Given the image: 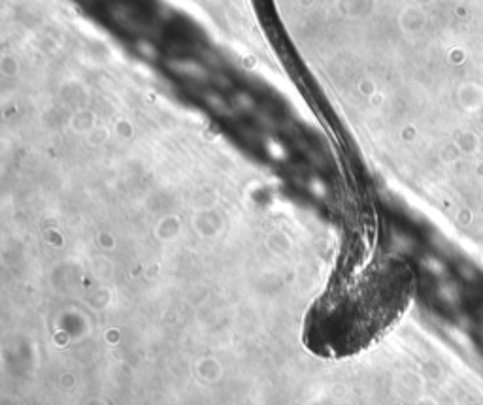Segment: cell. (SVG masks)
Returning <instances> with one entry per match:
<instances>
[{
	"label": "cell",
	"instance_id": "obj_1",
	"mask_svg": "<svg viewBox=\"0 0 483 405\" xmlns=\"http://www.w3.org/2000/svg\"><path fill=\"white\" fill-rule=\"evenodd\" d=\"M413 276L397 260H384L334 279L308 313L304 343L313 355L346 358L376 343L410 306Z\"/></svg>",
	"mask_w": 483,
	"mask_h": 405
}]
</instances>
